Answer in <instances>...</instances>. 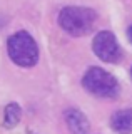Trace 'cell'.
<instances>
[{
	"label": "cell",
	"instance_id": "obj_1",
	"mask_svg": "<svg viewBox=\"0 0 132 134\" xmlns=\"http://www.w3.org/2000/svg\"><path fill=\"white\" fill-rule=\"evenodd\" d=\"M97 14L89 7H65L59 14V25L69 35L82 37L94 29Z\"/></svg>",
	"mask_w": 132,
	"mask_h": 134
},
{
	"label": "cell",
	"instance_id": "obj_2",
	"mask_svg": "<svg viewBox=\"0 0 132 134\" xmlns=\"http://www.w3.org/2000/svg\"><path fill=\"white\" fill-rule=\"evenodd\" d=\"M10 59L20 67H32L39 60V47L28 32H17L7 42Z\"/></svg>",
	"mask_w": 132,
	"mask_h": 134
},
{
	"label": "cell",
	"instance_id": "obj_3",
	"mask_svg": "<svg viewBox=\"0 0 132 134\" xmlns=\"http://www.w3.org/2000/svg\"><path fill=\"white\" fill-rule=\"evenodd\" d=\"M82 84L87 92L102 99H114L119 96V91H121L117 79L100 67H90L84 74Z\"/></svg>",
	"mask_w": 132,
	"mask_h": 134
},
{
	"label": "cell",
	"instance_id": "obj_4",
	"mask_svg": "<svg viewBox=\"0 0 132 134\" xmlns=\"http://www.w3.org/2000/svg\"><path fill=\"white\" fill-rule=\"evenodd\" d=\"M92 49L95 52V55L104 62H109V64H117L122 59V50L117 44V39L112 32H99L95 37H94L92 42Z\"/></svg>",
	"mask_w": 132,
	"mask_h": 134
},
{
	"label": "cell",
	"instance_id": "obj_5",
	"mask_svg": "<svg viewBox=\"0 0 132 134\" xmlns=\"http://www.w3.org/2000/svg\"><path fill=\"white\" fill-rule=\"evenodd\" d=\"M65 122L74 134H85L89 131V121L79 109H69L65 111Z\"/></svg>",
	"mask_w": 132,
	"mask_h": 134
},
{
	"label": "cell",
	"instance_id": "obj_6",
	"mask_svg": "<svg viewBox=\"0 0 132 134\" xmlns=\"http://www.w3.org/2000/svg\"><path fill=\"white\" fill-rule=\"evenodd\" d=\"M110 126L117 134H132V109L117 111L110 119Z\"/></svg>",
	"mask_w": 132,
	"mask_h": 134
},
{
	"label": "cell",
	"instance_id": "obj_7",
	"mask_svg": "<svg viewBox=\"0 0 132 134\" xmlns=\"http://www.w3.org/2000/svg\"><path fill=\"white\" fill-rule=\"evenodd\" d=\"M20 116H22V109H20L19 104L12 102L5 107V112H3V126L5 127H14V126L19 124Z\"/></svg>",
	"mask_w": 132,
	"mask_h": 134
},
{
	"label": "cell",
	"instance_id": "obj_8",
	"mask_svg": "<svg viewBox=\"0 0 132 134\" xmlns=\"http://www.w3.org/2000/svg\"><path fill=\"white\" fill-rule=\"evenodd\" d=\"M127 37H129V40H130V44H132V25L127 29Z\"/></svg>",
	"mask_w": 132,
	"mask_h": 134
},
{
	"label": "cell",
	"instance_id": "obj_9",
	"mask_svg": "<svg viewBox=\"0 0 132 134\" xmlns=\"http://www.w3.org/2000/svg\"><path fill=\"white\" fill-rule=\"evenodd\" d=\"M130 75H132V69H130Z\"/></svg>",
	"mask_w": 132,
	"mask_h": 134
}]
</instances>
